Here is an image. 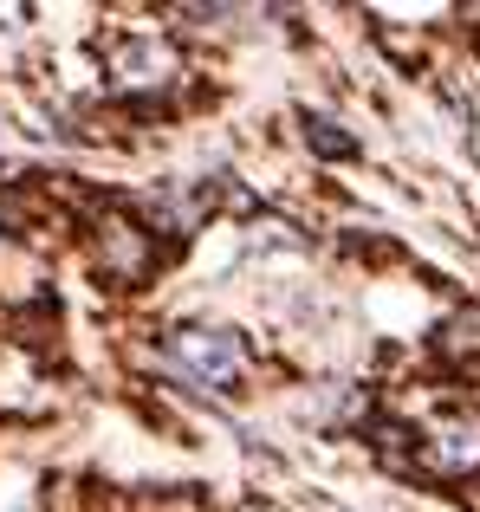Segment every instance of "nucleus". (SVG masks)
<instances>
[{
	"label": "nucleus",
	"mask_w": 480,
	"mask_h": 512,
	"mask_svg": "<svg viewBox=\"0 0 480 512\" xmlns=\"http://www.w3.org/2000/svg\"><path fill=\"white\" fill-rule=\"evenodd\" d=\"M169 357H176L189 376H202L208 389H228V383H240V370H247V350H240V338L221 331V325L176 331V338H169Z\"/></svg>",
	"instance_id": "obj_1"
},
{
	"label": "nucleus",
	"mask_w": 480,
	"mask_h": 512,
	"mask_svg": "<svg viewBox=\"0 0 480 512\" xmlns=\"http://www.w3.org/2000/svg\"><path fill=\"white\" fill-rule=\"evenodd\" d=\"M422 454H429L435 474H474V467H480V422H474V415H448V422H435Z\"/></svg>",
	"instance_id": "obj_2"
},
{
	"label": "nucleus",
	"mask_w": 480,
	"mask_h": 512,
	"mask_svg": "<svg viewBox=\"0 0 480 512\" xmlns=\"http://www.w3.org/2000/svg\"><path fill=\"white\" fill-rule=\"evenodd\" d=\"M111 65H117V85H163V72L176 59H169V46H156V39H124Z\"/></svg>",
	"instance_id": "obj_3"
},
{
	"label": "nucleus",
	"mask_w": 480,
	"mask_h": 512,
	"mask_svg": "<svg viewBox=\"0 0 480 512\" xmlns=\"http://www.w3.org/2000/svg\"><path fill=\"white\" fill-rule=\"evenodd\" d=\"M305 130H312V143H318L325 156H351V150H357V143L338 137V124H325V117H305Z\"/></svg>",
	"instance_id": "obj_4"
},
{
	"label": "nucleus",
	"mask_w": 480,
	"mask_h": 512,
	"mask_svg": "<svg viewBox=\"0 0 480 512\" xmlns=\"http://www.w3.org/2000/svg\"><path fill=\"white\" fill-rule=\"evenodd\" d=\"M240 512H279V506H240Z\"/></svg>",
	"instance_id": "obj_5"
}]
</instances>
